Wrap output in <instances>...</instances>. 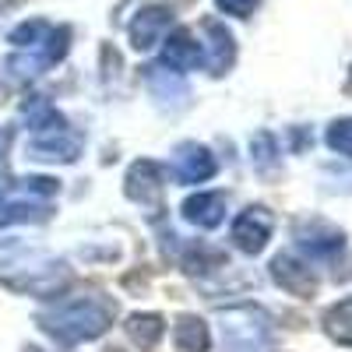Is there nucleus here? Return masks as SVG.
<instances>
[{
  "mask_svg": "<svg viewBox=\"0 0 352 352\" xmlns=\"http://www.w3.org/2000/svg\"><path fill=\"white\" fill-rule=\"evenodd\" d=\"M71 282V272L64 261H56L36 247L25 243H4L0 247V285L25 296H60Z\"/></svg>",
  "mask_w": 352,
  "mask_h": 352,
  "instance_id": "obj_1",
  "label": "nucleus"
},
{
  "mask_svg": "<svg viewBox=\"0 0 352 352\" xmlns=\"http://www.w3.org/2000/svg\"><path fill=\"white\" fill-rule=\"evenodd\" d=\"M113 317H116V303L106 296H67L56 307H50L39 317V324L60 345H81L106 335Z\"/></svg>",
  "mask_w": 352,
  "mask_h": 352,
  "instance_id": "obj_2",
  "label": "nucleus"
},
{
  "mask_svg": "<svg viewBox=\"0 0 352 352\" xmlns=\"http://www.w3.org/2000/svg\"><path fill=\"white\" fill-rule=\"evenodd\" d=\"M81 131L67 120V116L50 106V102H36L28 109V144L25 152L36 162H74L81 155Z\"/></svg>",
  "mask_w": 352,
  "mask_h": 352,
  "instance_id": "obj_3",
  "label": "nucleus"
},
{
  "mask_svg": "<svg viewBox=\"0 0 352 352\" xmlns=\"http://www.w3.org/2000/svg\"><path fill=\"white\" fill-rule=\"evenodd\" d=\"M60 194V180L53 176H21L0 184V229L36 226L53 215V201Z\"/></svg>",
  "mask_w": 352,
  "mask_h": 352,
  "instance_id": "obj_4",
  "label": "nucleus"
},
{
  "mask_svg": "<svg viewBox=\"0 0 352 352\" xmlns=\"http://www.w3.org/2000/svg\"><path fill=\"white\" fill-rule=\"evenodd\" d=\"M222 338L229 352H264L272 342V317L257 307H240L222 317Z\"/></svg>",
  "mask_w": 352,
  "mask_h": 352,
  "instance_id": "obj_5",
  "label": "nucleus"
},
{
  "mask_svg": "<svg viewBox=\"0 0 352 352\" xmlns=\"http://www.w3.org/2000/svg\"><path fill=\"white\" fill-rule=\"evenodd\" d=\"M296 247L307 254V264H338V257H345V236L342 229H335L324 219H303L292 229Z\"/></svg>",
  "mask_w": 352,
  "mask_h": 352,
  "instance_id": "obj_6",
  "label": "nucleus"
},
{
  "mask_svg": "<svg viewBox=\"0 0 352 352\" xmlns=\"http://www.w3.org/2000/svg\"><path fill=\"white\" fill-rule=\"evenodd\" d=\"M124 190L134 204L148 208V215H159L166 212L162 204V194H166V166L155 162V159H138L127 176H124Z\"/></svg>",
  "mask_w": 352,
  "mask_h": 352,
  "instance_id": "obj_7",
  "label": "nucleus"
},
{
  "mask_svg": "<svg viewBox=\"0 0 352 352\" xmlns=\"http://www.w3.org/2000/svg\"><path fill=\"white\" fill-rule=\"evenodd\" d=\"M272 229H275V219L272 212L264 208V204H250V208H243L236 219H232V229H229V240L236 250L243 254H261L264 247H268L272 240Z\"/></svg>",
  "mask_w": 352,
  "mask_h": 352,
  "instance_id": "obj_8",
  "label": "nucleus"
},
{
  "mask_svg": "<svg viewBox=\"0 0 352 352\" xmlns=\"http://www.w3.org/2000/svg\"><path fill=\"white\" fill-rule=\"evenodd\" d=\"M166 173H173V180H176V184L194 187V184L212 180V176L219 173V162H215V155L204 148V144H197V141H184V144H176L173 162L166 166Z\"/></svg>",
  "mask_w": 352,
  "mask_h": 352,
  "instance_id": "obj_9",
  "label": "nucleus"
},
{
  "mask_svg": "<svg viewBox=\"0 0 352 352\" xmlns=\"http://www.w3.org/2000/svg\"><path fill=\"white\" fill-rule=\"evenodd\" d=\"M169 28H173V4H148V8H141L131 21V46L138 53L144 50H152L159 46L166 36H169Z\"/></svg>",
  "mask_w": 352,
  "mask_h": 352,
  "instance_id": "obj_10",
  "label": "nucleus"
},
{
  "mask_svg": "<svg viewBox=\"0 0 352 352\" xmlns=\"http://www.w3.org/2000/svg\"><path fill=\"white\" fill-rule=\"evenodd\" d=\"M162 64L176 74H187V71H197L204 64V46L197 39L194 28L180 25V28H173V32L162 39Z\"/></svg>",
  "mask_w": 352,
  "mask_h": 352,
  "instance_id": "obj_11",
  "label": "nucleus"
},
{
  "mask_svg": "<svg viewBox=\"0 0 352 352\" xmlns=\"http://www.w3.org/2000/svg\"><path fill=\"white\" fill-rule=\"evenodd\" d=\"M272 278L289 292V296H300V300H310L314 292H317L314 264H307L296 254H275L272 257Z\"/></svg>",
  "mask_w": 352,
  "mask_h": 352,
  "instance_id": "obj_12",
  "label": "nucleus"
},
{
  "mask_svg": "<svg viewBox=\"0 0 352 352\" xmlns=\"http://www.w3.org/2000/svg\"><path fill=\"white\" fill-rule=\"evenodd\" d=\"M201 32L208 36V43H201L204 46V64L201 67L208 74H226L232 67V60H236V43H232L229 28L222 21H204Z\"/></svg>",
  "mask_w": 352,
  "mask_h": 352,
  "instance_id": "obj_13",
  "label": "nucleus"
},
{
  "mask_svg": "<svg viewBox=\"0 0 352 352\" xmlns=\"http://www.w3.org/2000/svg\"><path fill=\"white\" fill-rule=\"evenodd\" d=\"M184 219L197 229H215L226 222V194L222 190H197L184 201Z\"/></svg>",
  "mask_w": 352,
  "mask_h": 352,
  "instance_id": "obj_14",
  "label": "nucleus"
},
{
  "mask_svg": "<svg viewBox=\"0 0 352 352\" xmlns=\"http://www.w3.org/2000/svg\"><path fill=\"white\" fill-rule=\"evenodd\" d=\"M173 345H176V352H208L212 331L197 314H180L173 324Z\"/></svg>",
  "mask_w": 352,
  "mask_h": 352,
  "instance_id": "obj_15",
  "label": "nucleus"
},
{
  "mask_svg": "<svg viewBox=\"0 0 352 352\" xmlns=\"http://www.w3.org/2000/svg\"><path fill=\"white\" fill-rule=\"evenodd\" d=\"M144 81H148V92L159 102H187L184 78L176 71H169L166 64H148V67H144Z\"/></svg>",
  "mask_w": 352,
  "mask_h": 352,
  "instance_id": "obj_16",
  "label": "nucleus"
},
{
  "mask_svg": "<svg viewBox=\"0 0 352 352\" xmlns=\"http://www.w3.org/2000/svg\"><path fill=\"white\" fill-rule=\"evenodd\" d=\"M124 328L141 349H155L166 335V320H162V314H131Z\"/></svg>",
  "mask_w": 352,
  "mask_h": 352,
  "instance_id": "obj_17",
  "label": "nucleus"
},
{
  "mask_svg": "<svg viewBox=\"0 0 352 352\" xmlns=\"http://www.w3.org/2000/svg\"><path fill=\"white\" fill-rule=\"evenodd\" d=\"M324 331L331 342L352 349V296H345L324 310Z\"/></svg>",
  "mask_w": 352,
  "mask_h": 352,
  "instance_id": "obj_18",
  "label": "nucleus"
},
{
  "mask_svg": "<svg viewBox=\"0 0 352 352\" xmlns=\"http://www.w3.org/2000/svg\"><path fill=\"white\" fill-rule=\"evenodd\" d=\"M324 138H328V148H331V152L352 159V116H345V120H335Z\"/></svg>",
  "mask_w": 352,
  "mask_h": 352,
  "instance_id": "obj_19",
  "label": "nucleus"
},
{
  "mask_svg": "<svg viewBox=\"0 0 352 352\" xmlns=\"http://www.w3.org/2000/svg\"><path fill=\"white\" fill-rule=\"evenodd\" d=\"M250 152L257 155V162H261L264 169H268V166L275 162V155H278V148H275V138H272L268 131H261V134L250 141Z\"/></svg>",
  "mask_w": 352,
  "mask_h": 352,
  "instance_id": "obj_20",
  "label": "nucleus"
},
{
  "mask_svg": "<svg viewBox=\"0 0 352 352\" xmlns=\"http://www.w3.org/2000/svg\"><path fill=\"white\" fill-rule=\"evenodd\" d=\"M215 4H219V11H226L232 18H250L261 0H215Z\"/></svg>",
  "mask_w": 352,
  "mask_h": 352,
  "instance_id": "obj_21",
  "label": "nucleus"
},
{
  "mask_svg": "<svg viewBox=\"0 0 352 352\" xmlns=\"http://www.w3.org/2000/svg\"><path fill=\"white\" fill-rule=\"evenodd\" d=\"M14 4H18V0H0V18H4V14H8Z\"/></svg>",
  "mask_w": 352,
  "mask_h": 352,
  "instance_id": "obj_22",
  "label": "nucleus"
},
{
  "mask_svg": "<svg viewBox=\"0 0 352 352\" xmlns=\"http://www.w3.org/2000/svg\"><path fill=\"white\" fill-rule=\"evenodd\" d=\"M106 352H124V349H106Z\"/></svg>",
  "mask_w": 352,
  "mask_h": 352,
  "instance_id": "obj_23",
  "label": "nucleus"
}]
</instances>
